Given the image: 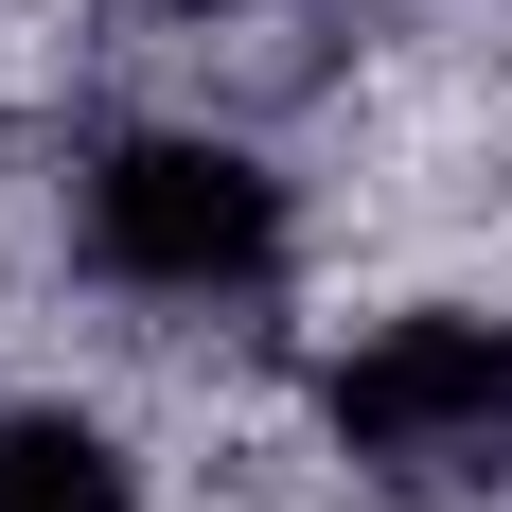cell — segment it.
<instances>
[{"mask_svg": "<svg viewBox=\"0 0 512 512\" xmlns=\"http://www.w3.org/2000/svg\"><path fill=\"white\" fill-rule=\"evenodd\" d=\"M0 512H142V495H124V460H106V424L36 407V424H0Z\"/></svg>", "mask_w": 512, "mask_h": 512, "instance_id": "obj_3", "label": "cell"}, {"mask_svg": "<svg viewBox=\"0 0 512 512\" xmlns=\"http://www.w3.org/2000/svg\"><path fill=\"white\" fill-rule=\"evenodd\" d=\"M89 248H106V283H159V301L265 283L283 265V177L230 142H124L89 177Z\"/></svg>", "mask_w": 512, "mask_h": 512, "instance_id": "obj_2", "label": "cell"}, {"mask_svg": "<svg viewBox=\"0 0 512 512\" xmlns=\"http://www.w3.org/2000/svg\"><path fill=\"white\" fill-rule=\"evenodd\" d=\"M318 407H336V460L407 477V495H460L512 442V318H389V336L336 354Z\"/></svg>", "mask_w": 512, "mask_h": 512, "instance_id": "obj_1", "label": "cell"}]
</instances>
